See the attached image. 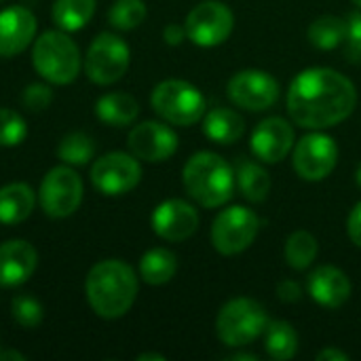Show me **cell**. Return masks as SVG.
Segmentation results:
<instances>
[{"label": "cell", "mask_w": 361, "mask_h": 361, "mask_svg": "<svg viewBox=\"0 0 361 361\" xmlns=\"http://www.w3.org/2000/svg\"><path fill=\"white\" fill-rule=\"evenodd\" d=\"M11 315L15 319V324L23 330H34L42 324L44 319V311H42V305L34 298V296H27V294H21L13 300L11 305Z\"/></svg>", "instance_id": "4dcf8cb0"}, {"label": "cell", "mask_w": 361, "mask_h": 361, "mask_svg": "<svg viewBox=\"0 0 361 361\" xmlns=\"http://www.w3.org/2000/svg\"><path fill=\"white\" fill-rule=\"evenodd\" d=\"M82 180L70 165H59L42 178L38 199L49 218L61 220L72 216L82 203Z\"/></svg>", "instance_id": "ba28073f"}, {"label": "cell", "mask_w": 361, "mask_h": 361, "mask_svg": "<svg viewBox=\"0 0 361 361\" xmlns=\"http://www.w3.org/2000/svg\"><path fill=\"white\" fill-rule=\"evenodd\" d=\"M27 137V125L23 116L11 108H0V146L13 148Z\"/></svg>", "instance_id": "1f68e13d"}, {"label": "cell", "mask_w": 361, "mask_h": 361, "mask_svg": "<svg viewBox=\"0 0 361 361\" xmlns=\"http://www.w3.org/2000/svg\"><path fill=\"white\" fill-rule=\"evenodd\" d=\"M0 360H2V351H0Z\"/></svg>", "instance_id": "ee69618b"}, {"label": "cell", "mask_w": 361, "mask_h": 361, "mask_svg": "<svg viewBox=\"0 0 361 361\" xmlns=\"http://www.w3.org/2000/svg\"><path fill=\"white\" fill-rule=\"evenodd\" d=\"M85 292L95 315L104 319H118L137 298V277L123 260H102L89 271Z\"/></svg>", "instance_id": "7a4b0ae2"}, {"label": "cell", "mask_w": 361, "mask_h": 361, "mask_svg": "<svg viewBox=\"0 0 361 361\" xmlns=\"http://www.w3.org/2000/svg\"><path fill=\"white\" fill-rule=\"evenodd\" d=\"M347 21L336 15H322L309 25V42L319 51H332L345 42Z\"/></svg>", "instance_id": "4316f807"}, {"label": "cell", "mask_w": 361, "mask_h": 361, "mask_svg": "<svg viewBox=\"0 0 361 361\" xmlns=\"http://www.w3.org/2000/svg\"><path fill=\"white\" fill-rule=\"evenodd\" d=\"M150 224H152V231L161 239L178 243V241L190 239L197 233L199 214L190 203L182 199H169L157 205V209L152 212Z\"/></svg>", "instance_id": "9a60e30c"}, {"label": "cell", "mask_w": 361, "mask_h": 361, "mask_svg": "<svg viewBox=\"0 0 361 361\" xmlns=\"http://www.w3.org/2000/svg\"><path fill=\"white\" fill-rule=\"evenodd\" d=\"M36 205L34 190L23 182H13L0 188V224L13 226L25 222Z\"/></svg>", "instance_id": "ffe728a7"}, {"label": "cell", "mask_w": 361, "mask_h": 361, "mask_svg": "<svg viewBox=\"0 0 361 361\" xmlns=\"http://www.w3.org/2000/svg\"><path fill=\"white\" fill-rule=\"evenodd\" d=\"M36 36V17L25 6L0 11V57L8 59L23 53Z\"/></svg>", "instance_id": "e0dca14e"}, {"label": "cell", "mask_w": 361, "mask_h": 361, "mask_svg": "<svg viewBox=\"0 0 361 361\" xmlns=\"http://www.w3.org/2000/svg\"><path fill=\"white\" fill-rule=\"evenodd\" d=\"M252 152L262 163H279L294 148V127L281 116H269L252 133Z\"/></svg>", "instance_id": "2e32d148"}, {"label": "cell", "mask_w": 361, "mask_h": 361, "mask_svg": "<svg viewBox=\"0 0 361 361\" xmlns=\"http://www.w3.org/2000/svg\"><path fill=\"white\" fill-rule=\"evenodd\" d=\"M345 21H347L345 51L351 61H361V11L351 13Z\"/></svg>", "instance_id": "836d02e7"}, {"label": "cell", "mask_w": 361, "mask_h": 361, "mask_svg": "<svg viewBox=\"0 0 361 361\" xmlns=\"http://www.w3.org/2000/svg\"><path fill=\"white\" fill-rule=\"evenodd\" d=\"M228 99L250 112H262L277 104L279 82L264 70H241L226 85Z\"/></svg>", "instance_id": "4fadbf2b"}, {"label": "cell", "mask_w": 361, "mask_h": 361, "mask_svg": "<svg viewBox=\"0 0 361 361\" xmlns=\"http://www.w3.org/2000/svg\"><path fill=\"white\" fill-rule=\"evenodd\" d=\"M353 4H355V6H360V8H361V0H353Z\"/></svg>", "instance_id": "7bdbcfd3"}, {"label": "cell", "mask_w": 361, "mask_h": 361, "mask_svg": "<svg viewBox=\"0 0 361 361\" xmlns=\"http://www.w3.org/2000/svg\"><path fill=\"white\" fill-rule=\"evenodd\" d=\"M256 355H250V353H239V355H233L231 361H256Z\"/></svg>", "instance_id": "60d3db41"}, {"label": "cell", "mask_w": 361, "mask_h": 361, "mask_svg": "<svg viewBox=\"0 0 361 361\" xmlns=\"http://www.w3.org/2000/svg\"><path fill=\"white\" fill-rule=\"evenodd\" d=\"M95 114L102 123L110 127H127L140 114V104L133 95L125 91H112L95 102Z\"/></svg>", "instance_id": "7402d4cb"}, {"label": "cell", "mask_w": 361, "mask_h": 361, "mask_svg": "<svg viewBox=\"0 0 361 361\" xmlns=\"http://www.w3.org/2000/svg\"><path fill=\"white\" fill-rule=\"evenodd\" d=\"M2 360H19L23 361L25 357L21 355V353H17V351H2Z\"/></svg>", "instance_id": "ab89813d"}, {"label": "cell", "mask_w": 361, "mask_h": 361, "mask_svg": "<svg viewBox=\"0 0 361 361\" xmlns=\"http://www.w3.org/2000/svg\"><path fill=\"white\" fill-rule=\"evenodd\" d=\"M267 353L277 361H288L292 360L298 353V334L294 330L292 324L288 322H269L267 330Z\"/></svg>", "instance_id": "484cf974"}, {"label": "cell", "mask_w": 361, "mask_h": 361, "mask_svg": "<svg viewBox=\"0 0 361 361\" xmlns=\"http://www.w3.org/2000/svg\"><path fill=\"white\" fill-rule=\"evenodd\" d=\"M178 258L165 247L148 250L140 260V277L148 286H165L176 277Z\"/></svg>", "instance_id": "cb8c5ba5"}, {"label": "cell", "mask_w": 361, "mask_h": 361, "mask_svg": "<svg viewBox=\"0 0 361 361\" xmlns=\"http://www.w3.org/2000/svg\"><path fill=\"white\" fill-rule=\"evenodd\" d=\"M127 146L133 157L148 163H163L171 159L178 150L176 131L159 121H146L129 131Z\"/></svg>", "instance_id": "5bb4252c"}, {"label": "cell", "mask_w": 361, "mask_h": 361, "mask_svg": "<svg viewBox=\"0 0 361 361\" xmlns=\"http://www.w3.org/2000/svg\"><path fill=\"white\" fill-rule=\"evenodd\" d=\"M277 296H279L281 302L292 305V302H298V300L302 298V288H300L296 281L286 279V281H281V283L277 286Z\"/></svg>", "instance_id": "e575fe53"}, {"label": "cell", "mask_w": 361, "mask_h": 361, "mask_svg": "<svg viewBox=\"0 0 361 361\" xmlns=\"http://www.w3.org/2000/svg\"><path fill=\"white\" fill-rule=\"evenodd\" d=\"M357 104L355 85L332 68L302 70L288 91V114L298 127L328 129L351 116Z\"/></svg>", "instance_id": "6da1fadb"}, {"label": "cell", "mask_w": 361, "mask_h": 361, "mask_svg": "<svg viewBox=\"0 0 361 361\" xmlns=\"http://www.w3.org/2000/svg\"><path fill=\"white\" fill-rule=\"evenodd\" d=\"M34 70L51 85H70L82 68V57L68 32H44L32 47Z\"/></svg>", "instance_id": "277c9868"}, {"label": "cell", "mask_w": 361, "mask_h": 361, "mask_svg": "<svg viewBox=\"0 0 361 361\" xmlns=\"http://www.w3.org/2000/svg\"><path fill=\"white\" fill-rule=\"evenodd\" d=\"M269 326L267 313L260 302L252 298H235L226 302L216 319V332L226 347H245L264 334Z\"/></svg>", "instance_id": "8992f818"}, {"label": "cell", "mask_w": 361, "mask_h": 361, "mask_svg": "<svg viewBox=\"0 0 361 361\" xmlns=\"http://www.w3.org/2000/svg\"><path fill=\"white\" fill-rule=\"evenodd\" d=\"M129 44L112 32H102L87 49L85 74L91 82L108 87L125 76V72L129 70Z\"/></svg>", "instance_id": "52a82bcc"}, {"label": "cell", "mask_w": 361, "mask_h": 361, "mask_svg": "<svg viewBox=\"0 0 361 361\" xmlns=\"http://www.w3.org/2000/svg\"><path fill=\"white\" fill-rule=\"evenodd\" d=\"M307 286H309L311 298L317 305L326 307V309H338L351 296V281H349V277L341 269L330 267V264L317 267L311 273Z\"/></svg>", "instance_id": "d6986e66"}, {"label": "cell", "mask_w": 361, "mask_h": 361, "mask_svg": "<svg viewBox=\"0 0 361 361\" xmlns=\"http://www.w3.org/2000/svg\"><path fill=\"white\" fill-rule=\"evenodd\" d=\"M317 239L307 231H296L286 241V260L294 271H307L317 258Z\"/></svg>", "instance_id": "f1b7e54d"}, {"label": "cell", "mask_w": 361, "mask_h": 361, "mask_svg": "<svg viewBox=\"0 0 361 361\" xmlns=\"http://www.w3.org/2000/svg\"><path fill=\"white\" fill-rule=\"evenodd\" d=\"M235 25V15L233 11L218 0H205L197 4L184 21L186 36L192 40L197 47H218L222 44Z\"/></svg>", "instance_id": "30bf717a"}, {"label": "cell", "mask_w": 361, "mask_h": 361, "mask_svg": "<svg viewBox=\"0 0 361 361\" xmlns=\"http://www.w3.org/2000/svg\"><path fill=\"white\" fill-rule=\"evenodd\" d=\"M355 180H357V186L361 188V163L360 167H357V173H355Z\"/></svg>", "instance_id": "b9f144b4"}, {"label": "cell", "mask_w": 361, "mask_h": 361, "mask_svg": "<svg viewBox=\"0 0 361 361\" xmlns=\"http://www.w3.org/2000/svg\"><path fill=\"white\" fill-rule=\"evenodd\" d=\"M137 361H165L163 355H159V353H142Z\"/></svg>", "instance_id": "f35d334b"}, {"label": "cell", "mask_w": 361, "mask_h": 361, "mask_svg": "<svg viewBox=\"0 0 361 361\" xmlns=\"http://www.w3.org/2000/svg\"><path fill=\"white\" fill-rule=\"evenodd\" d=\"M51 102H53V91L49 85L42 82H32L21 93V104L32 112H42L44 108L51 106Z\"/></svg>", "instance_id": "d6a6232c"}, {"label": "cell", "mask_w": 361, "mask_h": 361, "mask_svg": "<svg viewBox=\"0 0 361 361\" xmlns=\"http://www.w3.org/2000/svg\"><path fill=\"white\" fill-rule=\"evenodd\" d=\"M347 233H349V239H351L357 247H361V201L351 209V214H349Z\"/></svg>", "instance_id": "d590c367"}, {"label": "cell", "mask_w": 361, "mask_h": 361, "mask_svg": "<svg viewBox=\"0 0 361 361\" xmlns=\"http://www.w3.org/2000/svg\"><path fill=\"white\" fill-rule=\"evenodd\" d=\"M186 192L205 209L222 207L235 190V169L216 152L203 150L192 154L182 171Z\"/></svg>", "instance_id": "3957f363"}, {"label": "cell", "mask_w": 361, "mask_h": 361, "mask_svg": "<svg viewBox=\"0 0 361 361\" xmlns=\"http://www.w3.org/2000/svg\"><path fill=\"white\" fill-rule=\"evenodd\" d=\"M0 2H2V0H0Z\"/></svg>", "instance_id": "f6af8a7d"}, {"label": "cell", "mask_w": 361, "mask_h": 361, "mask_svg": "<svg viewBox=\"0 0 361 361\" xmlns=\"http://www.w3.org/2000/svg\"><path fill=\"white\" fill-rule=\"evenodd\" d=\"M338 163V146L326 133H309L294 146V171L307 182L326 180Z\"/></svg>", "instance_id": "7c38bea8"}, {"label": "cell", "mask_w": 361, "mask_h": 361, "mask_svg": "<svg viewBox=\"0 0 361 361\" xmlns=\"http://www.w3.org/2000/svg\"><path fill=\"white\" fill-rule=\"evenodd\" d=\"M349 353H345V351H341V349H334V347H330V349H324V351H319L317 353V361H349Z\"/></svg>", "instance_id": "74e56055"}, {"label": "cell", "mask_w": 361, "mask_h": 361, "mask_svg": "<svg viewBox=\"0 0 361 361\" xmlns=\"http://www.w3.org/2000/svg\"><path fill=\"white\" fill-rule=\"evenodd\" d=\"M144 19H146L144 0H116L108 11L110 25L121 30V32L135 30L137 25H142Z\"/></svg>", "instance_id": "f546056e"}, {"label": "cell", "mask_w": 361, "mask_h": 361, "mask_svg": "<svg viewBox=\"0 0 361 361\" xmlns=\"http://www.w3.org/2000/svg\"><path fill=\"white\" fill-rule=\"evenodd\" d=\"M57 157L63 161V165L70 167H82L95 157V142L91 135L82 131H72L61 137L57 146Z\"/></svg>", "instance_id": "83f0119b"}, {"label": "cell", "mask_w": 361, "mask_h": 361, "mask_svg": "<svg viewBox=\"0 0 361 361\" xmlns=\"http://www.w3.org/2000/svg\"><path fill=\"white\" fill-rule=\"evenodd\" d=\"M38 254L32 243L13 239L0 245V286L17 288L23 286L36 271Z\"/></svg>", "instance_id": "ac0fdd59"}, {"label": "cell", "mask_w": 361, "mask_h": 361, "mask_svg": "<svg viewBox=\"0 0 361 361\" xmlns=\"http://www.w3.org/2000/svg\"><path fill=\"white\" fill-rule=\"evenodd\" d=\"M142 180L137 157L127 152H108L91 165V182L106 197L131 192Z\"/></svg>", "instance_id": "8fae6325"}, {"label": "cell", "mask_w": 361, "mask_h": 361, "mask_svg": "<svg viewBox=\"0 0 361 361\" xmlns=\"http://www.w3.org/2000/svg\"><path fill=\"white\" fill-rule=\"evenodd\" d=\"M203 133L212 142H216L220 146H228L243 137L245 121L239 112H235L231 108H214V110L205 112V116H203Z\"/></svg>", "instance_id": "44dd1931"}, {"label": "cell", "mask_w": 361, "mask_h": 361, "mask_svg": "<svg viewBox=\"0 0 361 361\" xmlns=\"http://www.w3.org/2000/svg\"><path fill=\"white\" fill-rule=\"evenodd\" d=\"M152 110L169 125L190 127L205 116L203 93L186 80H163L152 89Z\"/></svg>", "instance_id": "5b68a950"}, {"label": "cell", "mask_w": 361, "mask_h": 361, "mask_svg": "<svg viewBox=\"0 0 361 361\" xmlns=\"http://www.w3.org/2000/svg\"><path fill=\"white\" fill-rule=\"evenodd\" d=\"M235 184L250 203H262L271 192V176L264 167L250 159H239L235 165Z\"/></svg>", "instance_id": "603a6c76"}, {"label": "cell", "mask_w": 361, "mask_h": 361, "mask_svg": "<svg viewBox=\"0 0 361 361\" xmlns=\"http://www.w3.org/2000/svg\"><path fill=\"white\" fill-rule=\"evenodd\" d=\"M163 38H165V42L169 44V47H178V44H182L188 36H186V27L184 25H180V23H169V25H165V30H163Z\"/></svg>", "instance_id": "8d00e7d4"}, {"label": "cell", "mask_w": 361, "mask_h": 361, "mask_svg": "<svg viewBox=\"0 0 361 361\" xmlns=\"http://www.w3.org/2000/svg\"><path fill=\"white\" fill-rule=\"evenodd\" d=\"M95 0H55L51 15L61 32H78L95 15Z\"/></svg>", "instance_id": "d4e9b609"}, {"label": "cell", "mask_w": 361, "mask_h": 361, "mask_svg": "<svg viewBox=\"0 0 361 361\" xmlns=\"http://www.w3.org/2000/svg\"><path fill=\"white\" fill-rule=\"evenodd\" d=\"M260 231L258 216L241 205H233L218 214L212 224V243L222 256H237L245 252Z\"/></svg>", "instance_id": "9c48e42d"}]
</instances>
